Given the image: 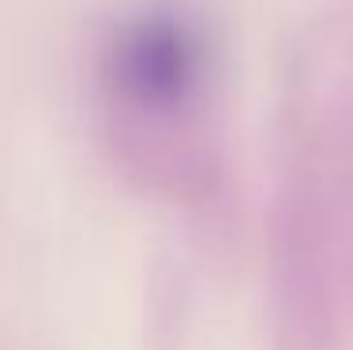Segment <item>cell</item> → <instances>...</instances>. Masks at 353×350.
<instances>
[{
  "instance_id": "cell-1",
  "label": "cell",
  "mask_w": 353,
  "mask_h": 350,
  "mask_svg": "<svg viewBox=\"0 0 353 350\" xmlns=\"http://www.w3.org/2000/svg\"><path fill=\"white\" fill-rule=\"evenodd\" d=\"M105 87L117 110L150 124L196 113L207 90V41L176 8H147L124 19L105 49Z\"/></svg>"
}]
</instances>
